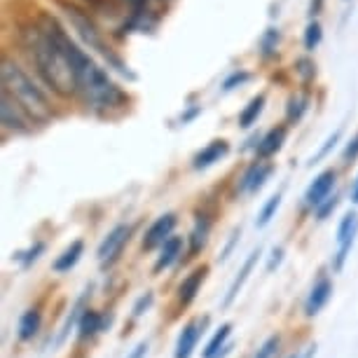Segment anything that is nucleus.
<instances>
[{"label":"nucleus","instance_id":"obj_1","mask_svg":"<svg viewBox=\"0 0 358 358\" xmlns=\"http://www.w3.org/2000/svg\"><path fill=\"white\" fill-rule=\"evenodd\" d=\"M69 43L71 36L59 24V19L50 15H40L38 22L26 31V45L31 50L38 76L59 96L78 94V76L71 62Z\"/></svg>","mask_w":358,"mask_h":358},{"label":"nucleus","instance_id":"obj_2","mask_svg":"<svg viewBox=\"0 0 358 358\" xmlns=\"http://www.w3.org/2000/svg\"><path fill=\"white\" fill-rule=\"evenodd\" d=\"M0 76H3V92H8L19 106L29 113L33 122H47L52 117V106L45 92L26 76L24 69L12 59H3L0 64Z\"/></svg>","mask_w":358,"mask_h":358},{"label":"nucleus","instance_id":"obj_3","mask_svg":"<svg viewBox=\"0 0 358 358\" xmlns=\"http://www.w3.org/2000/svg\"><path fill=\"white\" fill-rule=\"evenodd\" d=\"M78 94L87 108L94 110H113L127 103V94L113 83L110 76L90 59L78 73Z\"/></svg>","mask_w":358,"mask_h":358},{"label":"nucleus","instance_id":"obj_4","mask_svg":"<svg viewBox=\"0 0 358 358\" xmlns=\"http://www.w3.org/2000/svg\"><path fill=\"white\" fill-rule=\"evenodd\" d=\"M62 8H64V12H66V17L71 19V24H73V29L78 31V36H80V40L90 47V50H96L101 57L106 59L108 64L113 66L115 71L117 73H122V76H129V78H134L131 73H129V69L122 64V59L115 54L110 47H108V43H106V38H103V33L99 31V26L92 22V17L87 15V12H83L80 8H76V5H66V3H62Z\"/></svg>","mask_w":358,"mask_h":358},{"label":"nucleus","instance_id":"obj_5","mask_svg":"<svg viewBox=\"0 0 358 358\" xmlns=\"http://www.w3.org/2000/svg\"><path fill=\"white\" fill-rule=\"evenodd\" d=\"M0 120H3L5 129H10L15 134L31 131V124H33L29 113H26L8 92H0Z\"/></svg>","mask_w":358,"mask_h":358},{"label":"nucleus","instance_id":"obj_6","mask_svg":"<svg viewBox=\"0 0 358 358\" xmlns=\"http://www.w3.org/2000/svg\"><path fill=\"white\" fill-rule=\"evenodd\" d=\"M131 239V227L129 225H117L113 227L110 232L103 241H101L99 251H96V258L103 267H110L115 260L120 258V253H122V248L129 244Z\"/></svg>","mask_w":358,"mask_h":358},{"label":"nucleus","instance_id":"obj_7","mask_svg":"<svg viewBox=\"0 0 358 358\" xmlns=\"http://www.w3.org/2000/svg\"><path fill=\"white\" fill-rule=\"evenodd\" d=\"M176 225H178V215H176V213H162L143 234V248H145V251H152V248L164 244L166 239H171Z\"/></svg>","mask_w":358,"mask_h":358},{"label":"nucleus","instance_id":"obj_8","mask_svg":"<svg viewBox=\"0 0 358 358\" xmlns=\"http://www.w3.org/2000/svg\"><path fill=\"white\" fill-rule=\"evenodd\" d=\"M272 173H274V164H269V162H262V159L253 162V164L244 171V176H241L236 190L246 192V194H255L258 190H262V185L267 183Z\"/></svg>","mask_w":358,"mask_h":358},{"label":"nucleus","instance_id":"obj_9","mask_svg":"<svg viewBox=\"0 0 358 358\" xmlns=\"http://www.w3.org/2000/svg\"><path fill=\"white\" fill-rule=\"evenodd\" d=\"M337 183V173L333 171V169H328V171H323L319 173L316 178L312 180V185L307 187V192H305V204L307 206H321L323 201H326L330 197V192H333V187Z\"/></svg>","mask_w":358,"mask_h":358},{"label":"nucleus","instance_id":"obj_10","mask_svg":"<svg viewBox=\"0 0 358 358\" xmlns=\"http://www.w3.org/2000/svg\"><path fill=\"white\" fill-rule=\"evenodd\" d=\"M330 297H333V281H330L328 276H321V279L312 286V290H309V295L305 300V316L314 319V316L328 305Z\"/></svg>","mask_w":358,"mask_h":358},{"label":"nucleus","instance_id":"obj_11","mask_svg":"<svg viewBox=\"0 0 358 358\" xmlns=\"http://www.w3.org/2000/svg\"><path fill=\"white\" fill-rule=\"evenodd\" d=\"M229 152V143L222 138H215L211 141L208 145H204L201 150L192 157V169L194 171H204V169L218 164L220 159H225Z\"/></svg>","mask_w":358,"mask_h":358},{"label":"nucleus","instance_id":"obj_12","mask_svg":"<svg viewBox=\"0 0 358 358\" xmlns=\"http://www.w3.org/2000/svg\"><path fill=\"white\" fill-rule=\"evenodd\" d=\"M206 274H208V267L201 265V267H194L190 274L185 276L183 281L178 283V290H176V297H178V305L180 307H187L190 302L197 297L201 283L206 281Z\"/></svg>","mask_w":358,"mask_h":358},{"label":"nucleus","instance_id":"obj_13","mask_svg":"<svg viewBox=\"0 0 358 358\" xmlns=\"http://www.w3.org/2000/svg\"><path fill=\"white\" fill-rule=\"evenodd\" d=\"M201 333H204V321L194 319V321L187 323V326L180 330L178 342H176L173 358H190L192 351L197 349V342H199Z\"/></svg>","mask_w":358,"mask_h":358},{"label":"nucleus","instance_id":"obj_14","mask_svg":"<svg viewBox=\"0 0 358 358\" xmlns=\"http://www.w3.org/2000/svg\"><path fill=\"white\" fill-rule=\"evenodd\" d=\"M183 236H171V239H166L164 244L159 246V255L157 260H155V274H159L162 269H169L173 265V262H178V258L183 255Z\"/></svg>","mask_w":358,"mask_h":358},{"label":"nucleus","instance_id":"obj_15","mask_svg":"<svg viewBox=\"0 0 358 358\" xmlns=\"http://www.w3.org/2000/svg\"><path fill=\"white\" fill-rule=\"evenodd\" d=\"M286 136H288L286 127H272V129L258 141V148H255V150H258V157L265 159V157L276 155L283 148V143H286Z\"/></svg>","mask_w":358,"mask_h":358},{"label":"nucleus","instance_id":"obj_16","mask_svg":"<svg viewBox=\"0 0 358 358\" xmlns=\"http://www.w3.org/2000/svg\"><path fill=\"white\" fill-rule=\"evenodd\" d=\"M106 326V319H103V314L96 312V309H90L87 307L83 316H80V321H78V337L80 340H92V337H96L101 330H103Z\"/></svg>","mask_w":358,"mask_h":358},{"label":"nucleus","instance_id":"obj_17","mask_svg":"<svg viewBox=\"0 0 358 358\" xmlns=\"http://www.w3.org/2000/svg\"><path fill=\"white\" fill-rule=\"evenodd\" d=\"M229 335H232V323H222V326L213 333L211 340H208L206 349L201 351V358H222V356H225L227 351L232 349L227 344Z\"/></svg>","mask_w":358,"mask_h":358},{"label":"nucleus","instance_id":"obj_18","mask_svg":"<svg viewBox=\"0 0 358 358\" xmlns=\"http://www.w3.org/2000/svg\"><path fill=\"white\" fill-rule=\"evenodd\" d=\"M40 326H43V312L38 307H31L26 309L19 319V326H17V337L22 342H31L33 337L40 333Z\"/></svg>","mask_w":358,"mask_h":358},{"label":"nucleus","instance_id":"obj_19","mask_svg":"<svg viewBox=\"0 0 358 358\" xmlns=\"http://www.w3.org/2000/svg\"><path fill=\"white\" fill-rule=\"evenodd\" d=\"M211 225H213V220L208 218L206 213L197 215V220H194V227H192V232H190V255H197L201 248L206 246L208 234H211Z\"/></svg>","mask_w":358,"mask_h":358},{"label":"nucleus","instance_id":"obj_20","mask_svg":"<svg viewBox=\"0 0 358 358\" xmlns=\"http://www.w3.org/2000/svg\"><path fill=\"white\" fill-rule=\"evenodd\" d=\"M258 258H260V248L258 251H253L251 255H248L246 258V262H244V267L239 269V274L234 276V281L229 283V290H227V295H225V302H222V305H232V300L236 295H239V290H241V286H244L246 283V279H248V274L253 272V267H255V262H258Z\"/></svg>","mask_w":358,"mask_h":358},{"label":"nucleus","instance_id":"obj_21","mask_svg":"<svg viewBox=\"0 0 358 358\" xmlns=\"http://www.w3.org/2000/svg\"><path fill=\"white\" fill-rule=\"evenodd\" d=\"M83 253H85V244L83 241H73V244L66 248V251L59 255L57 260H54V265H52V269L57 274H64V272H71L73 267L78 265L80 262V258H83Z\"/></svg>","mask_w":358,"mask_h":358},{"label":"nucleus","instance_id":"obj_22","mask_svg":"<svg viewBox=\"0 0 358 358\" xmlns=\"http://www.w3.org/2000/svg\"><path fill=\"white\" fill-rule=\"evenodd\" d=\"M265 103H267L265 94H258V96H253L251 101H248L244 110L239 113V127H241V129H251V127L258 122L262 110H265Z\"/></svg>","mask_w":358,"mask_h":358},{"label":"nucleus","instance_id":"obj_23","mask_svg":"<svg viewBox=\"0 0 358 358\" xmlns=\"http://www.w3.org/2000/svg\"><path fill=\"white\" fill-rule=\"evenodd\" d=\"M279 206H281V192H276V194H272V197L265 201V206L260 208L258 218H255V225H258V227H267L269 222H272L274 215H276V211H279Z\"/></svg>","mask_w":358,"mask_h":358},{"label":"nucleus","instance_id":"obj_24","mask_svg":"<svg viewBox=\"0 0 358 358\" xmlns=\"http://www.w3.org/2000/svg\"><path fill=\"white\" fill-rule=\"evenodd\" d=\"M358 234V215L354 211H349L337 225V244H344L347 239Z\"/></svg>","mask_w":358,"mask_h":358},{"label":"nucleus","instance_id":"obj_25","mask_svg":"<svg viewBox=\"0 0 358 358\" xmlns=\"http://www.w3.org/2000/svg\"><path fill=\"white\" fill-rule=\"evenodd\" d=\"M321 40H323V26L316 22V19H312V22L307 24V29H305V38H302V45H305L307 52H314V50H319Z\"/></svg>","mask_w":358,"mask_h":358},{"label":"nucleus","instance_id":"obj_26","mask_svg":"<svg viewBox=\"0 0 358 358\" xmlns=\"http://www.w3.org/2000/svg\"><path fill=\"white\" fill-rule=\"evenodd\" d=\"M307 108H309V96H290L288 108H286V120L290 124L300 122L302 115L307 113Z\"/></svg>","mask_w":358,"mask_h":358},{"label":"nucleus","instance_id":"obj_27","mask_svg":"<svg viewBox=\"0 0 358 358\" xmlns=\"http://www.w3.org/2000/svg\"><path fill=\"white\" fill-rule=\"evenodd\" d=\"M279 40H281V33L279 29H267L265 31V36H262L260 40V52H262V57H272V54L276 52V47H279Z\"/></svg>","mask_w":358,"mask_h":358},{"label":"nucleus","instance_id":"obj_28","mask_svg":"<svg viewBox=\"0 0 358 358\" xmlns=\"http://www.w3.org/2000/svg\"><path fill=\"white\" fill-rule=\"evenodd\" d=\"M43 253H45V241H36V244H33L29 251H19L17 253V260L22 262L24 267H31L33 262H36Z\"/></svg>","mask_w":358,"mask_h":358},{"label":"nucleus","instance_id":"obj_29","mask_svg":"<svg viewBox=\"0 0 358 358\" xmlns=\"http://www.w3.org/2000/svg\"><path fill=\"white\" fill-rule=\"evenodd\" d=\"M248 80H251V73L248 71H232L225 78V83H222V92H232V90H236V87L246 85Z\"/></svg>","mask_w":358,"mask_h":358},{"label":"nucleus","instance_id":"obj_30","mask_svg":"<svg viewBox=\"0 0 358 358\" xmlns=\"http://www.w3.org/2000/svg\"><path fill=\"white\" fill-rule=\"evenodd\" d=\"M279 347H281V337L279 335L267 337V340L260 344V349L255 351L253 358H274V354L279 351Z\"/></svg>","mask_w":358,"mask_h":358},{"label":"nucleus","instance_id":"obj_31","mask_svg":"<svg viewBox=\"0 0 358 358\" xmlns=\"http://www.w3.org/2000/svg\"><path fill=\"white\" fill-rule=\"evenodd\" d=\"M337 204H340V197L333 194V197H328L321 206H316V220H328L330 213H333L335 208H337Z\"/></svg>","mask_w":358,"mask_h":358},{"label":"nucleus","instance_id":"obj_32","mask_svg":"<svg viewBox=\"0 0 358 358\" xmlns=\"http://www.w3.org/2000/svg\"><path fill=\"white\" fill-rule=\"evenodd\" d=\"M295 71L300 73V78L305 80V83L316 76V66H314L312 59H297V62H295Z\"/></svg>","mask_w":358,"mask_h":358},{"label":"nucleus","instance_id":"obj_33","mask_svg":"<svg viewBox=\"0 0 358 358\" xmlns=\"http://www.w3.org/2000/svg\"><path fill=\"white\" fill-rule=\"evenodd\" d=\"M152 302H155V295L148 290L145 295H141L138 300H136V305H134V319H138V316H143L148 309L152 307Z\"/></svg>","mask_w":358,"mask_h":358},{"label":"nucleus","instance_id":"obj_34","mask_svg":"<svg viewBox=\"0 0 358 358\" xmlns=\"http://www.w3.org/2000/svg\"><path fill=\"white\" fill-rule=\"evenodd\" d=\"M342 157H344V164H351V162L358 159V134L347 143V148H344V152H342Z\"/></svg>","mask_w":358,"mask_h":358},{"label":"nucleus","instance_id":"obj_35","mask_svg":"<svg viewBox=\"0 0 358 358\" xmlns=\"http://www.w3.org/2000/svg\"><path fill=\"white\" fill-rule=\"evenodd\" d=\"M337 141H340V131H335L333 136H330V138L326 141V145H323L321 150L316 152V157H312V162H309V164H319V159H323V157H326V155L330 152V148H335V143H337Z\"/></svg>","mask_w":358,"mask_h":358},{"label":"nucleus","instance_id":"obj_36","mask_svg":"<svg viewBox=\"0 0 358 358\" xmlns=\"http://www.w3.org/2000/svg\"><path fill=\"white\" fill-rule=\"evenodd\" d=\"M281 260H283V248L279 246L272 251V260H269V265H267V272H274V267H279Z\"/></svg>","mask_w":358,"mask_h":358},{"label":"nucleus","instance_id":"obj_37","mask_svg":"<svg viewBox=\"0 0 358 358\" xmlns=\"http://www.w3.org/2000/svg\"><path fill=\"white\" fill-rule=\"evenodd\" d=\"M145 354H148V342H141L138 347L131 351V356H129V358H143Z\"/></svg>","mask_w":358,"mask_h":358},{"label":"nucleus","instance_id":"obj_38","mask_svg":"<svg viewBox=\"0 0 358 358\" xmlns=\"http://www.w3.org/2000/svg\"><path fill=\"white\" fill-rule=\"evenodd\" d=\"M199 113H201V108H199V106H194V108H192V110H190V113H185V115H183V117H180V122H183V124H187V122H190V120H192V117H197V115H199Z\"/></svg>","mask_w":358,"mask_h":358},{"label":"nucleus","instance_id":"obj_39","mask_svg":"<svg viewBox=\"0 0 358 358\" xmlns=\"http://www.w3.org/2000/svg\"><path fill=\"white\" fill-rule=\"evenodd\" d=\"M323 8V0H312V5H309V17L314 19V15H319Z\"/></svg>","mask_w":358,"mask_h":358},{"label":"nucleus","instance_id":"obj_40","mask_svg":"<svg viewBox=\"0 0 358 358\" xmlns=\"http://www.w3.org/2000/svg\"><path fill=\"white\" fill-rule=\"evenodd\" d=\"M124 3H129L134 10H145V8H148V3H150V0H124Z\"/></svg>","mask_w":358,"mask_h":358},{"label":"nucleus","instance_id":"obj_41","mask_svg":"<svg viewBox=\"0 0 358 358\" xmlns=\"http://www.w3.org/2000/svg\"><path fill=\"white\" fill-rule=\"evenodd\" d=\"M351 201H354V204H358V178H356L354 187H351Z\"/></svg>","mask_w":358,"mask_h":358},{"label":"nucleus","instance_id":"obj_42","mask_svg":"<svg viewBox=\"0 0 358 358\" xmlns=\"http://www.w3.org/2000/svg\"><path fill=\"white\" fill-rule=\"evenodd\" d=\"M288 358H300V356H297V354H293V356H288Z\"/></svg>","mask_w":358,"mask_h":358}]
</instances>
